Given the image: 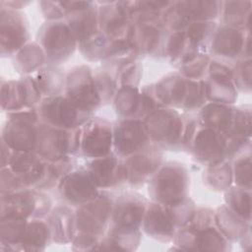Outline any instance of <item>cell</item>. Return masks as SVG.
I'll use <instances>...</instances> for the list:
<instances>
[{"instance_id": "obj_22", "label": "cell", "mask_w": 252, "mask_h": 252, "mask_svg": "<svg viewBox=\"0 0 252 252\" xmlns=\"http://www.w3.org/2000/svg\"><path fill=\"white\" fill-rule=\"evenodd\" d=\"M98 6V32L110 40L127 38L131 19L124 1L102 2Z\"/></svg>"}, {"instance_id": "obj_7", "label": "cell", "mask_w": 252, "mask_h": 252, "mask_svg": "<svg viewBox=\"0 0 252 252\" xmlns=\"http://www.w3.org/2000/svg\"><path fill=\"white\" fill-rule=\"evenodd\" d=\"M36 42L50 65L66 61L74 53L78 41L65 21H47L37 32Z\"/></svg>"}, {"instance_id": "obj_27", "label": "cell", "mask_w": 252, "mask_h": 252, "mask_svg": "<svg viewBox=\"0 0 252 252\" xmlns=\"http://www.w3.org/2000/svg\"><path fill=\"white\" fill-rule=\"evenodd\" d=\"M215 222L227 240H237L250 229V221L232 212L226 205L215 211Z\"/></svg>"}, {"instance_id": "obj_20", "label": "cell", "mask_w": 252, "mask_h": 252, "mask_svg": "<svg viewBox=\"0 0 252 252\" xmlns=\"http://www.w3.org/2000/svg\"><path fill=\"white\" fill-rule=\"evenodd\" d=\"M57 188L60 197L67 204L77 208L94 200L100 192L85 167L73 169L59 182Z\"/></svg>"}, {"instance_id": "obj_15", "label": "cell", "mask_w": 252, "mask_h": 252, "mask_svg": "<svg viewBox=\"0 0 252 252\" xmlns=\"http://www.w3.org/2000/svg\"><path fill=\"white\" fill-rule=\"evenodd\" d=\"M47 165L48 161L34 152L11 150L6 166L10 168L26 189L39 190L46 177Z\"/></svg>"}, {"instance_id": "obj_23", "label": "cell", "mask_w": 252, "mask_h": 252, "mask_svg": "<svg viewBox=\"0 0 252 252\" xmlns=\"http://www.w3.org/2000/svg\"><path fill=\"white\" fill-rule=\"evenodd\" d=\"M85 168L98 188H114L126 182V170L122 158L114 152L100 158H90Z\"/></svg>"}, {"instance_id": "obj_29", "label": "cell", "mask_w": 252, "mask_h": 252, "mask_svg": "<svg viewBox=\"0 0 252 252\" xmlns=\"http://www.w3.org/2000/svg\"><path fill=\"white\" fill-rule=\"evenodd\" d=\"M222 25L239 29L250 30L251 2L250 1H223L220 2V15Z\"/></svg>"}, {"instance_id": "obj_18", "label": "cell", "mask_w": 252, "mask_h": 252, "mask_svg": "<svg viewBox=\"0 0 252 252\" xmlns=\"http://www.w3.org/2000/svg\"><path fill=\"white\" fill-rule=\"evenodd\" d=\"M167 31L159 22L132 23L127 40L135 56L161 55Z\"/></svg>"}, {"instance_id": "obj_48", "label": "cell", "mask_w": 252, "mask_h": 252, "mask_svg": "<svg viewBox=\"0 0 252 252\" xmlns=\"http://www.w3.org/2000/svg\"><path fill=\"white\" fill-rule=\"evenodd\" d=\"M29 3L30 2H26V1L24 2L23 1H1V7L18 11L19 9L28 5Z\"/></svg>"}, {"instance_id": "obj_8", "label": "cell", "mask_w": 252, "mask_h": 252, "mask_svg": "<svg viewBox=\"0 0 252 252\" xmlns=\"http://www.w3.org/2000/svg\"><path fill=\"white\" fill-rule=\"evenodd\" d=\"M51 199L38 189H23L1 195V217L43 219L51 211Z\"/></svg>"}, {"instance_id": "obj_42", "label": "cell", "mask_w": 252, "mask_h": 252, "mask_svg": "<svg viewBox=\"0 0 252 252\" xmlns=\"http://www.w3.org/2000/svg\"><path fill=\"white\" fill-rule=\"evenodd\" d=\"M75 164L76 160L73 156H67L55 161H48L46 177L39 190L50 189L57 186L59 182L74 169Z\"/></svg>"}, {"instance_id": "obj_38", "label": "cell", "mask_w": 252, "mask_h": 252, "mask_svg": "<svg viewBox=\"0 0 252 252\" xmlns=\"http://www.w3.org/2000/svg\"><path fill=\"white\" fill-rule=\"evenodd\" d=\"M112 41L113 40L107 38L100 32H97L89 39L80 42L79 48L84 57L91 61L108 60L110 56Z\"/></svg>"}, {"instance_id": "obj_43", "label": "cell", "mask_w": 252, "mask_h": 252, "mask_svg": "<svg viewBox=\"0 0 252 252\" xmlns=\"http://www.w3.org/2000/svg\"><path fill=\"white\" fill-rule=\"evenodd\" d=\"M186 50V38L184 32H167L162 46L161 55L171 63H177Z\"/></svg>"}, {"instance_id": "obj_33", "label": "cell", "mask_w": 252, "mask_h": 252, "mask_svg": "<svg viewBox=\"0 0 252 252\" xmlns=\"http://www.w3.org/2000/svg\"><path fill=\"white\" fill-rule=\"evenodd\" d=\"M32 78L43 98L61 94V92L65 89L66 77L60 69L53 65L41 67Z\"/></svg>"}, {"instance_id": "obj_40", "label": "cell", "mask_w": 252, "mask_h": 252, "mask_svg": "<svg viewBox=\"0 0 252 252\" xmlns=\"http://www.w3.org/2000/svg\"><path fill=\"white\" fill-rule=\"evenodd\" d=\"M191 22H215L220 15V2L208 0L181 1Z\"/></svg>"}, {"instance_id": "obj_39", "label": "cell", "mask_w": 252, "mask_h": 252, "mask_svg": "<svg viewBox=\"0 0 252 252\" xmlns=\"http://www.w3.org/2000/svg\"><path fill=\"white\" fill-rule=\"evenodd\" d=\"M232 181V167L226 160L207 167L204 172L205 184L215 191H226L230 187Z\"/></svg>"}, {"instance_id": "obj_1", "label": "cell", "mask_w": 252, "mask_h": 252, "mask_svg": "<svg viewBox=\"0 0 252 252\" xmlns=\"http://www.w3.org/2000/svg\"><path fill=\"white\" fill-rule=\"evenodd\" d=\"M175 245L183 250L223 251L228 240L215 222V212L208 208L196 209L192 220L179 228L174 236Z\"/></svg>"}, {"instance_id": "obj_9", "label": "cell", "mask_w": 252, "mask_h": 252, "mask_svg": "<svg viewBox=\"0 0 252 252\" xmlns=\"http://www.w3.org/2000/svg\"><path fill=\"white\" fill-rule=\"evenodd\" d=\"M228 138L226 133L201 124L197 127L186 149L197 161L207 167L227 160Z\"/></svg>"}, {"instance_id": "obj_35", "label": "cell", "mask_w": 252, "mask_h": 252, "mask_svg": "<svg viewBox=\"0 0 252 252\" xmlns=\"http://www.w3.org/2000/svg\"><path fill=\"white\" fill-rule=\"evenodd\" d=\"M28 222V219L20 217H1V246H6V249H18L17 246L20 248Z\"/></svg>"}, {"instance_id": "obj_26", "label": "cell", "mask_w": 252, "mask_h": 252, "mask_svg": "<svg viewBox=\"0 0 252 252\" xmlns=\"http://www.w3.org/2000/svg\"><path fill=\"white\" fill-rule=\"evenodd\" d=\"M47 224L51 233V240L56 243H68L75 237L76 216L70 207L60 205L48 214Z\"/></svg>"}, {"instance_id": "obj_31", "label": "cell", "mask_w": 252, "mask_h": 252, "mask_svg": "<svg viewBox=\"0 0 252 252\" xmlns=\"http://www.w3.org/2000/svg\"><path fill=\"white\" fill-rule=\"evenodd\" d=\"M203 81L207 101L231 104L236 100L237 90L231 78L208 76Z\"/></svg>"}, {"instance_id": "obj_37", "label": "cell", "mask_w": 252, "mask_h": 252, "mask_svg": "<svg viewBox=\"0 0 252 252\" xmlns=\"http://www.w3.org/2000/svg\"><path fill=\"white\" fill-rule=\"evenodd\" d=\"M210 56L205 52L186 51L176 63L179 74L190 80H202L208 72Z\"/></svg>"}, {"instance_id": "obj_5", "label": "cell", "mask_w": 252, "mask_h": 252, "mask_svg": "<svg viewBox=\"0 0 252 252\" xmlns=\"http://www.w3.org/2000/svg\"><path fill=\"white\" fill-rule=\"evenodd\" d=\"M79 147L80 128L66 130L38 122L34 153L43 159L55 161L67 156H73L78 154Z\"/></svg>"}, {"instance_id": "obj_25", "label": "cell", "mask_w": 252, "mask_h": 252, "mask_svg": "<svg viewBox=\"0 0 252 252\" xmlns=\"http://www.w3.org/2000/svg\"><path fill=\"white\" fill-rule=\"evenodd\" d=\"M64 19L76 40L83 42L98 32V5L87 1L80 9L69 12Z\"/></svg>"}, {"instance_id": "obj_14", "label": "cell", "mask_w": 252, "mask_h": 252, "mask_svg": "<svg viewBox=\"0 0 252 252\" xmlns=\"http://www.w3.org/2000/svg\"><path fill=\"white\" fill-rule=\"evenodd\" d=\"M209 49L211 53L221 59H242L250 57V32L245 30L231 28L225 25L217 26Z\"/></svg>"}, {"instance_id": "obj_12", "label": "cell", "mask_w": 252, "mask_h": 252, "mask_svg": "<svg viewBox=\"0 0 252 252\" xmlns=\"http://www.w3.org/2000/svg\"><path fill=\"white\" fill-rule=\"evenodd\" d=\"M113 125L100 117H93L80 127L79 152L83 157L95 158L112 153Z\"/></svg>"}, {"instance_id": "obj_17", "label": "cell", "mask_w": 252, "mask_h": 252, "mask_svg": "<svg viewBox=\"0 0 252 252\" xmlns=\"http://www.w3.org/2000/svg\"><path fill=\"white\" fill-rule=\"evenodd\" d=\"M42 99V95L32 76L2 82L1 106L7 113L23 108L34 107Z\"/></svg>"}, {"instance_id": "obj_16", "label": "cell", "mask_w": 252, "mask_h": 252, "mask_svg": "<svg viewBox=\"0 0 252 252\" xmlns=\"http://www.w3.org/2000/svg\"><path fill=\"white\" fill-rule=\"evenodd\" d=\"M29 24L25 15L19 11L1 7L0 42L1 55H15L29 40Z\"/></svg>"}, {"instance_id": "obj_19", "label": "cell", "mask_w": 252, "mask_h": 252, "mask_svg": "<svg viewBox=\"0 0 252 252\" xmlns=\"http://www.w3.org/2000/svg\"><path fill=\"white\" fill-rule=\"evenodd\" d=\"M126 182L132 186H139L149 182L163 164L161 149L150 144L140 152L124 158Z\"/></svg>"}, {"instance_id": "obj_30", "label": "cell", "mask_w": 252, "mask_h": 252, "mask_svg": "<svg viewBox=\"0 0 252 252\" xmlns=\"http://www.w3.org/2000/svg\"><path fill=\"white\" fill-rule=\"evenodd\" d=\"M217 26L216 22H191L184 31L186 38L185 52H205V50L210 46Z\"/></svg>"}, {"instance_id": "obj_2", "label": "cell", "mask_w": 252, "mask_h": 252, "mask_svg": "<svg viewBox=\"0 0 252 252\" xmlns=\"http://www.w3.org/2000/svg\"><path fill=\"white\" fill-rule=\"evenodd\" d=\"M189 181L188 170L182 163L165 162L149 181V195L161 205H175L188 198Z\"/></svg>"}, {"instance_id": "obj_36", "label": "cell", "mask_w": 252, "mask_h": 252, "mask_svg": "<svg viewBox=\"0 0 252 252\" xmlns=\"http://www.w3.org/2000/svg\"><path fill=\"white\" fill-rule=\"evenodd\" d=\"M51 239V233L46 221L41 219L29 220L20 249L38 251L43 250Z\"/></svg>"}, {"instance_id": "obj_6", "label": "cell", "mask_w": 252, "mask_h": 252, "mask_svg": "<svg viewBox=\"0 0 252 252\" xmlns=\"http://www.w3.org/2000/svg\"><path fill=\"white\" fill-rule=\"evenodd\" d=\"M36 109L41 122L66 130L80 128L91 115L66 94L44 97Z\"/></svg>"}, {"instance_id": "obj_3", "label": "cell", "mask_w": 252, "mask_h": 252, "mask_svg": "<svg viewBox=\"0 0 252 252\" xmlns=\"http://www.w3.org/2000/svg\"><path fill=\"white\" fill-rule=\"evenodd\" d=\"M150 141L160 149L178 150L184 148V129L186 121L171 107H161L144 119Z\"/></svg>"}, {"instance_id": "obj_41", "label": "cell", "mask_w": 252, "mask_h": 252, "mask_svg": "<svg viewBox=\"0 0 252 252\" xmlns=\"http://www.w3.org/2000/svg\"><path fill=\"white\" fill-rule=\"evenodd\" d=\"M250 189L240 186L229 187L224 194L225 205L235 214L250 221Z\"/></svg>"}, {"instance_id": "obj_28", "label": "cell", "mask_w": 252, "mask_h": 252, "mask_svg": "<svg viewBox=\"0 0 252 252\" xmlns=\"http://www.w3.org/2000/svg\"><path fill=\"white\" fill-rule=\"evenodd\" d=\"M234 108L230 104L209 102L205 103L199 112V122L201 125L219 131L226 132L231 124Z\"/></svg>"}, {"instance_id": "obj_4", "label": "cell", "mask_w": 252, "mask_h": 252, "mask_svg": "<svg viewBox=\"0 0 252 252\" xmlns=\"http://www.w3.org/2000/svg\"><path fill=\"white\" fill-rule=\"evenodd\" d=\"M39 116L35 107L8 112L1 131V142L12 151L34 152Z\"/></svg>"}, {"instance_id": "obj_13", "label": "cell", "mask_w": 252, "mask_h": 252, "mask_svg": "<svg viewBox=\"0 0 252 252\" xmlns=\"http://www.w3.org/2000/svg\"><path fill=\"white\" fill-rule=\"evenodd\" d=\"M151 144L143 119L120 118L113 124V152L126 158Z\"/></svg>"}, {"instance_id": "obj_11", "label": "cell", "mask_w": 252, "mask_h": 252, "mask_svg": "<svg viewBox=\"0 0 252 252\" xmlns=\"http://www.w3.org/2000/svg\"><path fill=\"white\" fill-rule=\"evenodd\" d=\"M114 199L107 191H100L94 200L78 207L75 212L78 231L102 237L110 222Z\"/></svg>"}, {"instance_id": "obj_10", "label": "cell", "mask_w": 252, "mask_h": 252, "mask_svg": "<svg viewBox=\"0 0 252 252\" xmlns=\"http://www.w3.org/2000/svg\"><path fill=\"white\" fill-rule=\"evenodd\" d=\"M65 94L90 113L102 105L94 73L87 65L75 67L67 74Z\"/></svg>"}, {"instance_id": "obj_45", "label": "cell", "mask_w": 252, "mask_h": 252, "mask_svg": "<svg viewBox=\"0 0 252 252\" xmlns=\"http://www.w3.org/2000/svg\"><path fill=\"white\" fill-rule=\"evenodd\" d=\"M232 81L236 88L241 92L251 90V59L242 58L237 61L232 68Z\"/></svg>"}, {"instance_id": "obj_44", "label": "cell", "mask_w": 252, "mask_h": 252, "mask_svg": "<svg viewBox=\"0 0 252 252\" xmlns=\"http://www.w3.org/2000/svg\"><path fill=\"white\" fill-rule=\"evenodd\" d=\"M233 180L237 186L250 189L251 188V155L250 151L240 156H236L232 167Z\"/></svg>"}, {"instance_id": "obj_46", "label": "cell", "mask_w": 252, "mask_h": 252, "mask_svg": "<svg viewBox=\"0 0 252 252\" xmlns=\"http://www.w3.org/2000/svg\"><path fill=\"white\" fill-rule=\"evenodd\" d=\"M120 73L117 76V79L120 83V87L129 86L137 87L141 76H142V66L139 62L129 61L125 63L120 69Z\"/></svg>"}, {"instance_id": "obj_21", "label": "cell", "mask_w": 252, "mask_h": 252, "mask_svg": "<svg viewBox=\"0 0 252 252\" xmlns=\"http://www.w3.org/2000/svg\"><path fill=\"white\" fill-rule=\"evenodd\" d=\"M144 196L127 192L114 199L109 226L125 229H140L148 206Z\"/></svg>"}, {"instance_id": "obj_24", "label": "cell", "mask_w": 252, "mask_h": 252, "mask_svg": "<svg viewBox=\"0 0 252 252\" xmlns=\"http://www.w3.org/2000/svg\"><path fill=\"white\" fill-rule=\"evenodd\" d=\"M141 226L145 233L159 241L172 239L177 231L167 208L154 201L148 204Z\"/></svg>"}, {"instance_id": "obj_32", "label": "cell", "mask_w": 252, "mask_h": 252, "mask_svg": "<svg viewBox=\"0 0 252 252\" xmlns=\"http://www.w3.org/2000/svg\"><path fill=\"white\" fill-rule=\"evenodd\" d=\"M44 62H46L44 51L36 41L27 43L14 56L15 69L23 75L35 73Z\"/></svg>"}, {"instance_id": "obj_47", "label": "cell", "mask_w": 252, "mask_h": 252, "mask_svg": "<svg viewBox=\"0 0 252 252\" xmlns=\"http://www.w3.org/2000/svg\"><path fill=\"white\" fill-rule=\"evenodd\" d=\"M38 4L43 16L47 21H60L66 16L65 11L63 10L59 1H40Z\"/></svg>"}, {"instance_id": "obj_34", "label": "cell", "mask_w": 252, "mask_h": 252, "mask_svg": "<svg viewBox=\"0 0 252 252\" xmlns=\"http://www.w3.org/2000/svg\"><path fill=\"white\" fill-rule=\"evenodd\" d=\"M113 104L120 118H139L141 91L138 87L122 86L115 93Z\"/></svg>"}]
</instances>
